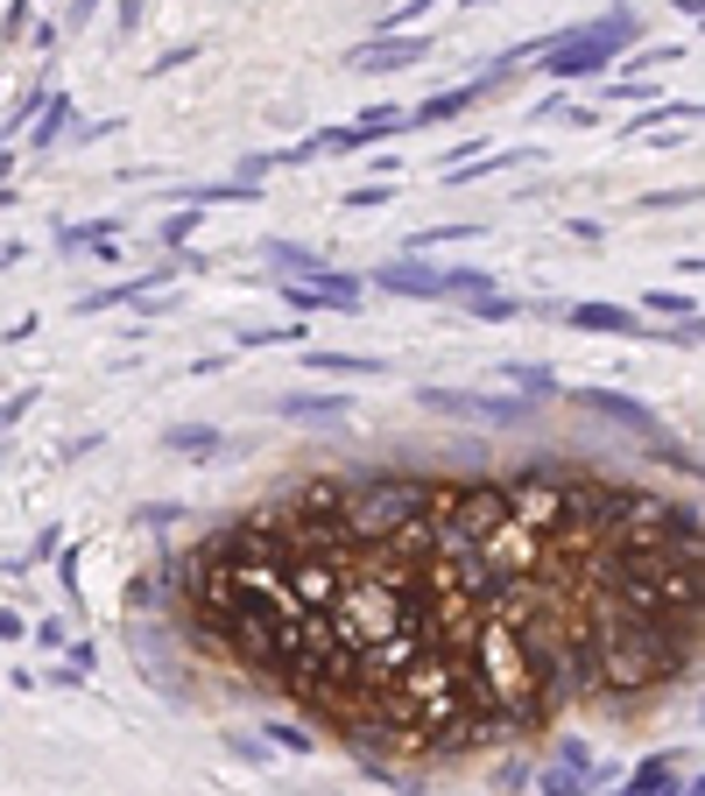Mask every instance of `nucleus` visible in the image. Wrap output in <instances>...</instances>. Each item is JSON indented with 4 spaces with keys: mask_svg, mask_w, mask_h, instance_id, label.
Returning a JSON list of instances; mask_svg holds the SVG:
<instances>
[{
    "mask_svg": "<svg viewBox=\"0 0 705 796\" xmlns=\"http://www.w3.org/2000/svg\"><path fill=\"white\" fill-rule=\"evenodd\" d=\"M184 599L198 642L339 741L466 754L692 670L698 515L564 465L311 479L205 536Z\"/></svg>",
    "mask_w": 705,
    "mask_h": 796,
    "instance_id": "nucleus-1",
    "label": "nucleus"
},
{
    "mask_svg": "<svg viewBox=\"0 0 705 796\" xmlns=\"http://www.w3.org/2000/svg\"><path fill=\"white\" fill-rule=\"evenodd\" d=\"M388 297H487V282L494 276H480V268H424V261H381V276H374Z\"/></svg>",
    "mask_w": 705,
    "mask_h": 796,
    "instance_id": "nucleus-2",
    "label": "nucleus"
},
{
    "mask_svg": "<svg viewBox=\"0 0 705 796\" xmlns=\"http://www.w3.org/2000/svg\"><path fill=\"white\" fill-rule=\"evenodd\" d=\"M621 43H635V22H628V14H606V22L579 29V35H558V43H550V56H543V71L585 77V71H600L606 56H621Z\"/></svg>",
    "mask_w": 705,
    "mask_h": 796,
    "instance_id": "nucleus-3",
    "label": "nucleus"
},
{
    "mask_svg": "<svg viewBox=\"0 0 705 796\" xmlns=\"http://www.w3.org/2000/svg\"><path fill=\"white\" fill-rule=\"evenodd\" d=\"M282 297H290L297 310H360V282H353V276H325V268H318L311 282H282Z\"/></svg>",
    "mask_w": 705,
    "mask_h": 796,
    "instance_id": "nucleus-4",
    "label": "nucleus"
},
{
    "mask_svg": "<svg viewBox=\"0 0 705 796\" xmlns=\"http://www.w3.org/2000/svg\"><path fill=\"white\" fill-rule=\"evenodd\" d=\"M424 50H431L424 35H403V29H395V35H374V43H360L353 64H360V71H403V64H416Z\"/></svg>",
    "mask_w": 705,
    "mask_h": 796,
    "instance_id": "nucleus-5",
    "label": "nucleus"
},
{
    "mask_svg": "<svg viewBox=\"0 0 705 796\" xmlns=\"http://www.w3.org/2000/svg\"><path fill=\"white\" fill-rule=\"evenodd\" d=\"M424 402H431V410H445V416H480V423L522 416V402H480V395H452V387H424Z\"/></svg>",
    "mask_w": 705,
    "mask_h": 796,
    "instance_id": "nucleus-6",
    "label": "nucleus"
},
{
    "mask_svg": "<svg viewBox=\"0 0 705 796\" xmlns=\"http://www.w3.org/2000/svg\"><path fill=\"white\" fill-rule=\"evenodd\" d=\"M487 85H494V77H480V85H459V92H431L416 113H403V127H437V121H452V113H466Z\"/></svg>",
    "mask_w": 705,
    "mask_h": 796,
    "instance_id": "nucleus-7",
    "label": "nucleus"
},
{
    "mask_svg": "<svg viewBox=\"0 0 705 796\" xmlns=\"http://www.w3.org/2000/svg\"><path fill=\"white\" fill-rule=\"evenodd\" d=\"M628 796H698V789H677V754H656V762L635 768Z\"/></svg>",
    "mask_w": 705,
    "mask_h": 796,
    "instance_id": "nucleus-8",
    "label": "nucleus"
},
{
    "mask_svg": "<svg viewBox=\"0 0 705 796\" xmlns=\"http://www.w3.org/2000/svg\"><path fill=\"white\" fill-rule=\"evenodd\" d=\"M571 324H579V332H621V339H642L635 310H614V303H579V310H571Z\"/></svg>",
    "mask_w": 705,
    "mask_h": 796,
    "instance_id": "nucleus-9",
    "label": "nucleus"
},
{
    "mask_svg": "<svg viewBox=\"0 0 705 796\" xmlns=\"http://www.w3.org/2000/svg\"><path fill=\"white\" fill-rule=\"evenodd\" d=\"M163 444H169V452H184V458H212L226 437L212 431V423H177V431H169Z\"/></svg>",
    "mask_w": 705,
    "mask_h": 796,
    "instance_id": "nucleus-10",
    "label": "nucleus"
},
{
    "mask_svg": "<svg viewBox=\"0 0 705 796\" xmlns=\"http://www.w3.org/2000/svg\"><path fill=\"white\" fill-rule=\"evenodd\" d=\"M56 247H64V255H79V247H113V226H106V219L64 226V232H56Z\"/></svg>",
    "mask_w": 705,
    "mask_h": 796,
    "instance_id": "nucleus-11",
    "label": "nucleus"
},
{
    "mask_svg": "<svg viewBox=\"0 0 705 796\" xmlns=\"http://www.w3.org/2000/svg\"><path fill=\"white\" fill-rule=\"evenodd\" d=\"M282 416H303V423L339 416V395H282Z\"/></svg>",
    "mask_w": 705,
    "mask_h": 796,
    "instance_id": "nucleus-12",
    "label": "nucleus"
},
{
    "mask_svg": "<svg viewBox=\"0 0 705 796\" xmlns=\"http://www.w3.org/2000/svg\"><path fill=\"white\" fill-rule=\"evenodd\" d=\"M318 374H381V360H360V353H311Z\"/></svg>",
    "mask_w": 705,
    "mask_h": 796,
    "instance_id": "nucleus-13",
    "label": "nucleus"
},
{
    "mask_svg": "<svg viewBox=\"0 0 705 796\" xmlns=\"http://www.w3.org/2000/svg\"><path fill=\"white\" fill-rule=\"evenodd\" d=\"M437 8V0H395V8L388 14H381V35H395V29H409L416 22V14H431Z\"/></svg>",
    "mask_w": 705,
    "mask_h": 796,
    "instance_id": "nucleus-14",
    "label": "nucleus"
},
{
    "mask_svg": "<svg viewBox=\"0 0 705 796\" xmlns=\"http://www.w3.org/2000/svg\"><path fill=\"white\" fill-rule=\"evenodd\" d=\"M269 261L282 276H318V255H303V247H269Z\"/></svg>",
    "mask_w": 705,
    "mask_h": 796,
    "instance_id": "nucleus-15",
    "label": "nucleus"
},
{
    "mask_svg": "<svg viewBox=\"0 0 705 796\" xmlns=\"http://www.w3.org/2000/svg\"><path fill=\"white\" fill-rule=\"evenodd\" d=\"M64 113H71V106H64V92H56V106H50V121H43V127H35V142H43V148L56 142V134H64Z\"/></svg>",
    "mask_w": 705,
    "mask_h": 796,
    "instance_id": "nucleus-16",
    "label": "nucleus"
},
{
    "mask_svg": "<svg viewBox=\"0 0 705 796\" xmlns=\"http://www.w3.org/2000/svg\"><path fill=\"white\" fill-rule=\"evenodd\" d=\"M190 226H198V219H190V211H177V219L163 226V240H169V247H177V240H190Z\"/></svg>",
    "mask_w": 705,
    "mask_h": 796,
    "instance_id": "nucleus-17",
    "label": "nucleus"
},
{
    "mask_svg": "<svg viewBox=\"0 0 705 796\" xmlns=\"http://www.w3.org/2000/svg\"><path fill=\"white\" fill-rule=\"evenodd\" d=\"M14 410H22V402H14ZM14 410H0V423H8V416H14Z\"/></svg>",
    "mask_w": 705,
    "mask_h": 796,
    "instance_id": "nucleus-18",
    "label": "nucleus"
}]
</instances>
